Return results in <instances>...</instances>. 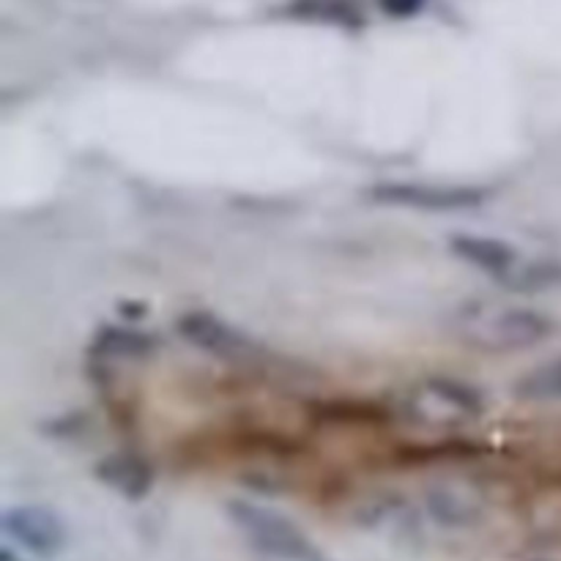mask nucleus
Returning <instances> with one entry per match:
<instances>
[{"label": "nucleus", "instance_id": "obj_10", "mask_svg": "<svg viewBox=\"0 0 561 561\" xmlns=\"http://www.w3.org/2000/svg\"><path fill=\"white\" fill-rule=\"evenodd\" d=\"M520 400H561V359L537 367L515 387Z\"/></svg>", "mask_w": 561, "mask_h": 561}, {"label": "nucleus", "instance_id": "obj_2", "mask_svg": "<svg viewBox=\"0 0 561 561\" xmlns=\"http://www.w3.org/2000/svg\"><path fill=\"white\" fill-rule=\"evenodd\" d=\"M491 197L480 186L455 184H422V181H383L367 190V201L378 206L416 208V211H463L477 208Z\"/></svg>", "mask_w": 561, "mask_h": 561}, {"label": "nucleus", "instance_id": "obj_3", "mask_svg": "<svg viewBox=\"0 0 561 561\" xmlns=\"http://www.w3.org/2000/svg\"><path fill=\"white\" fill-rule=\"evenodd\" d=\"M3 531L11 542L38 559L58 557L66 548V526L47 507H14L3 515Z\"/></svg>", "mask_w": 561, "mask_h": 561}, {"label": "nucleus", "instance_id": "obj_5", "mask_svg": "<svg viewBox=\"0 0 561 561\" xmlns=\"http://www.w3.org/2000/svg\"><path fill=\"white\" fill-rule=\"evenodd\" d=\"M449 247H453L460 261L471 263L474 268L493 274L499 279H510V274L515 272V261H518V255H515L507 241L491 239V236L460 233L449 239Z\"/></svg>", "mask_w": 561, "mask_h": 561}, {"label": "nucleus", "instance_id": "obj_11", "mask_svg": "<svg viewBox=\"0 0 561 561\" xmlns=\"http://www.w3.org/2000/svg\"><path fill=\"white\" fill-rule=\"evenodd\" d=\"M294 14L310 16V20L340 22V25H356V11L345 0H296Z\"/></svg>", "mask_w": 561, "mask_h": 561}, {"label": "nucleus", "instance_id": "obj_1", "mask_svg": "<svg viewBox=\"0 0 561 561\" xmlns=\"http://www.w3.org/2000/svg\"><path fill=\"white\" fill-rule=\"evenodd\" d=\"M228 515L241 535L261 553L277 561H327L321 548L294 524L274 510L252 502H230Z\"/></svg>", "mask_w": 561, "mask_h": 561}, {"label": "nucleus", "instance_id": "obj_9", "mask_svg": "<svg viewBox=\"0 0 561 561\" xmlns=\"http://www.w3.org/2000/svg\"><path fill=\"white\" fill-rule=\"evenodd\" d=\"M427 389H431L442 403L453 405L455 411H460V414L466 416H480L482 411H485L482 394L477 392L474 387H469V383L453 381V378H431V381H427Z\"/></svg>", "mask_w": 561, "mask_h": 561}, {"label": "nucleus", "instance_id": "obj_6", "mask_svg": "<svg viewBox=\"0 0 561 561\" xmlns=\"http://www.w3.org/2000/svg\"><path fill=\"white\" fill-rule=\"evenodd\" d=\"M96 480L104 482L107 488H113V491L121 493V496L142 499L148 496V491H151L153 471L151 466H148V460H142L140 455L118 453L99 460Z\"/></svg>", "mask_w": 561, "mask_h": 561}, {"label": "nucleus", "instance_id": "obj_14", "mask_svg": "<svg viewBox=\"0 0 561 561\" xmlns=\"http://www.w3.org/2000/svg\"><path fill=\"white\" fill-rule=\"evenodd\" d=\"M0 561H16L14 551H11V548H3V553H0Z\"/></svg>", "mask_w": 561, "mask_h": 561}, {"label": "nucleus", "instance_id": "obj_4", "mask_svg": "<svg viewBox=\"0 0 561 561\" xmlns=\"http://www.w3.org/2000/svg\"><path fill=\"white\" fill-rule=\"evenodd\" d=\"M175 329L190 345L214 356H225V359L247 354V348H250V340L239 329H233L228 321L211 316V312H186L179 318Z\"/></svg>", "mask_w": 561, "mask_h": 561}, {"label": "nucleus", "instance_id": "obj_7", "mask_svg": "<svg viewBox=\"0 0 561 561\" xmlns=\"http://www.w3.org/2000/svg\"><path fill=\"white\" fill-rule=\"evenodd\" d=\"M551 332V323L540 316V312L531 310H510L504 316H499L493 321V327L488 329L485 337L491 340V348H531L540 340H546V334Z\"/></svg>", "mask_w": 561, "mask_h": 561}, {"label": "nucleus", "instance_id": "obj_8", "mask_svg": "<svg viewBox=\"0 0 561 561\" xmlns=\"http://www.w3.org/2000/svg\"><path fill=\"white\" fill-rule=\"evenodd\" d=\"M91 351L104 359H142L157 351V340L140 329L104 327L93 340Z\"/></svg>", "mask_w": 561, "mask_h": 561}, {"label": "nucleus", "instance_id": "obj_12", "mask_svg": "<svg viewBox=\"0 0 561 561\" xmlns=\"http://www.w3.org/2000/svg\"><path fill=\"white\" fill-rule=\"evenodd\" d=\"M507 283L518 290L553 288V285H561V266L559 263H535L529 268H515Z\"/></svg>", "mask_w": 561, "mask_h": 561}, {"label": "nucleus", "instance_id": "obj_13", "mask_svg": "<svg viewBox=\"0 0 561 561\" xmlns=\"http://www.w3.org/2000/svg\"><path fill=\"white\" fill-rule=\"evenodd\" d=\"M427 0H381V9L387 11L389 16H414L425 9Z\"/></svg>", "mask_w": 561, "mask_h": 561}]
</instances>
